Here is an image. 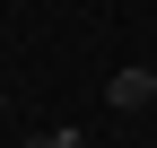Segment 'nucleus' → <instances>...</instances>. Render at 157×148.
Wrapping results in <instances>:
<instances>
[{
  "label": "nucleus",
  "instance_id": "nucleus-1",
  "mask_svg": "<svg viewBox=\"0 0 157 148\" xmlns=\"http://www.w3.org/2000/svg\"><path fill=\"white\" fill-rule=\"evenodd\" d=\"M105 105H113V113H140V105H157V70H122V79H105Z\"/></svg>",
  "mask_w": 157,
  "mask_h": 148
},
{
  "label": "nucleus",
  "instance_id": "nucleus-2",
  "mask_svg": "<svg viewBox=\"0 0 157 148\" xmlns=\"http://www.w3.org/2000/svg\"><path fill=\"white\" fill-rule=\"evenodd\" d=\"M26 148H87L78 131H44V139H26Z\"/></svg>",
  "mask_w": 157,
  "mask_h": 148
}]
</instances>
